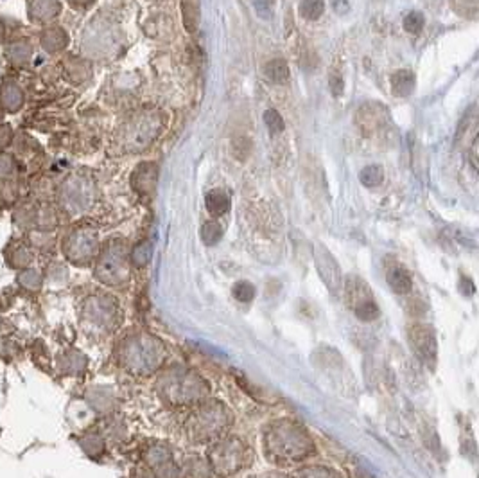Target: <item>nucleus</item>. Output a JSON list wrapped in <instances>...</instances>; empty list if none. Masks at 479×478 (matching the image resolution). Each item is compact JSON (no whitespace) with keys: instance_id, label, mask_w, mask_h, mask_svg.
I'll return each mask as SVG.
<instances>
[{"instance_id":"f257e3e1","label":"nucleus","mask_w":479,"mask_h":478,"mask_svg":"<svg viewBox=\"0 0 479 478\" xmlns=\"http://www.w3.org/2000/svg\"><path fill=\"white\" fill-rule=\"evenodd\" d=\"M96 248L97 236L88 229H78L63 241V252L72 263H87L93 256Z\"/></svg>"},{"instance_id":"f03ea898","label":"nucleus","mask_w":479,"mask_h":478,"mask_svg":"<svg viewBox=\"0 0 479 478\" xmlns=\"http://www.w3.org/2000/svg\"><path fill=\"white\" fill-rule=\"evenodd\" d=\"M97 277L105 283H117L126 272L124 248L119 243H110L97 263Z\"/></svg>"},{"instance_id":"7ed1b4c3","label":"nucleus","mask_w":479,"mask_h":478,"mask_svg":"<svg viewBox=\"0 0 479 478\" xmlns=\"http://www.w3.org/2000/svg\"><path fill=\"white\" fill-rule=\"evenodd\" d=\"M60 202L69 213H78L87 207L88 202V184L80 177H71L62 186Z\"/></svg>"},{"instance_id":"20e7f679","label":"nucleus","mask_w":479,"mask_h":478,"mask_svg":"<svg viewBox=\"0 0 479 478\" xmlns=\"http://www.w3.org/2000/svg\"><path fill=\"white\" fill-rule=\"evenodd\" d=\"M159 128L156 124H151V117L147 119H136L132 126L126 128V135H124V144L129 150H142L151 142V139L156 135Z\"/></svg>"},{"instance_id":"39448f33","label":"nucleus","mask_w":479,"mask_h":478,"mask_svg":"<svg viewBox=\"0 0 479 478\" xmlns=\"http://www.w3.org/2000/svg\"><path fill=\"white\" fill-rule=\"evenodd\" d=\"M26 103V94L22 87L13 80H6L0 85V107L8 114H17L22 110Z\"/></svg>"},{"instance_id":"423d86ee","label":"nucleus","mask_w":479,"mask_h":478,"mask_svg":"<svg viewBox=\"0 0 479 478\" xmlns=\"http://www.w3.org/2000/svg\"><path fill=\"white\" fill-rule=\"evenodd\" d=\"M60 13H62L60 0H29L27 4V17L33 22H51Z\"/></svg>"},{"instance_id":"0eeeda50","label":"nucleus","mask_w":479,"mask_h":478,"mask_svg":"<svg viewBox=\"0 0 479 478\" xmlns=\"http://www.w3.org/2000/svg\"><path fill=\"white\" fill-rule=\"evenodd\" d=\"M40 44L44 47L45 53L48 54H56L62 53L69 45V35L63 27L60 26H48L45 27L44 31L40 35Z\"/></svg>"},{"instance_id":"6e6552de","label":"nucleus","mask_w":479,"mask_h":478,"mask_svg":"<svg viewBox=\"0 0 479 478\" xmlns=\"http://www.w3.org/2000/svg\"><path fill=\"white\" fill-rule=\"evenodd\" d=\"M156 177H159L156 166L153 162H144L136 166L135 173L132 175V184L138 193H150L156 184Z\"/></svg>"},{"instance_id":"1a4fd4ad","label":"nucleus","mask_w":479,"mask_h":478,"mask_svg":"<svg viewBox=\"0 0 479 478\" xmlns=\"http://www.w3.org/2000/svg\"><path fill=\"white\" fill-rule=\"evenodd\" d=\"M33 259H35V254H33L31 247H27L24 243H15L6 250V261H8V265L11 268H17V270L29 268Z\"/></svg>"},{"instance_id":"9d476101","label":"nucleus","mask_w":479,"mask_h":478,"mask_svg":"<svg viewBox=\"0 0 479 478\" xmlns=\"http://www.w3.org/2000/svg\"><path fill=\"white\" fill-rule=\"evenodd\" d=\"M411 340H413L415 347L424 358L427 360H435L436 355V342L433 333L426 328H415L411 331Z\"/></svg>"},{"instance_id":"9b49d317","label":"nucleus","mask_w":479,"mask_h":478,"mask_svg":"<svg viewBox=\"0 0 479 478\" xmlns=\"http://www.w3.org/2000/svg\"><path fill=\"white\" fill-rule=\"evenodd\" d=\"M415 74L408 69H402V71H397L395 74L392 76V92L399 98H408L411 96L415 90Z\"/></svg>"},{"instance_id":"f8f14e48","label":"nucleus","mask_w":479,"mask_h":478,"mask_svg":"<svg viewBox=\"0 0 479 478\" xmlns=\"http://www.w3.org/2000/svg\"><path fill=\"white\" fill-rule=\"evenodd\" d=\"M388 284L395 293H408L411 290V275L404 266H392L386 274Z\"/></svg>"},{"instance_id":"ddd939ff","label":"nucleus","mask_w":479,"mask_h":478,"mask_svg":"<svg viewBox=\"0 0 479 478\" xmlns=\"http://www.w3.org/2000/svg\"><path fill=\"white\" fill-rule=\"evenodd\" d=\"M205 205H207L208 213L214 214V216H221L230 209V198L224 191L214 189L205 196Z\"/></svg>"},{"instance_id":"4468645a","label":"nucleus","mask_w":479,"mask_h":478,"mask_svg":"<svg viewBox=\"0 0 479 478\" xmlns=\"http://www.w3.org/2000/svg\"><path fill=\"white\" fill-rule=\"evenodd\" d=\"M8 56L15 65H26L33 56V45L27 40H18L8 47Z\"/></svg>"},{"instance_id":"2eb2a0df","label":"nucleus","mask_w":479,"mask_h":478,"mask_svg":"<svg viewBox=\"0 0 479 478\" xmlns=\"http://www.w3.org/2000/svg\"><path fill=\"white\" fill-rule=\"evenodd\" d=\"M264 72H266V76H268L273 83L284 85L289 81V69H287L284 60H271L268 65L264 67Z\"/></svg>"},{"instance_id":"dca6fc26","label":"nucleus","mask_w":479,"mask_h":478,"mask_svg":"<svg viewBox=\"0 0 479 478\" xmlns=\"http://www.w3.org/2000/svg\"><path fill=\"white\" fill-rule=\"evenodd\" d=\"M359 180L366 187H377L383 184L384 171L381 166H366L359 175Z\"/></svg>"},{"instance_id":"f3484780","label":"nucleus","mask_w":479,"mask_h":478,"mask_svg":"<svg viewBox=\"0 0 479 478\" xmlns=\"http://www.w3.org/2000/svg\"><path fill=\"white\" fill-rule=\"evenodd\" d=\"M325 9V0H302L300 4V13L307 20H318L323 15Z\"/></svg>"},{"instance_id":"a211bd4d","label":"nucleus","mask_w":479,"mask_h":478,"mask_svg":"<svg viewBox=\"0 0 479 478\" xmlns=\"http://www.w3.org/2000/svg\"><path fill=\"white\" fill-rule=\"evenodd\" d=\"M18 284H20L24 290L35 292V290L40 288L42 275L38 274L35 268H26V270H22L20 275H18Z\"/></svg>"},{"instance_id":"6ab92c4d","label":"nucleus","mask_w":479,"mask_h":478,"mask_svg":"<svg viewBox=\"0 0 479 478\" xmlns=\"http://www.w3.org/2000/svg\"><path fill=\"white\" fill-rule=\"evenodd\" d=\"M264 124H266V128L269 130V133H271V135L282 133L284 132V128H286V123H284V119H282V116L278 114L277 110L264 112Z\"/></svg>"},{"instance_id":"aec40b11","label":"nucleus","mask_w":479,"mask_h":478,"mask_svg":"<svg viewBox=\"0 0 479 478\" xmlns=\"http://www.w3.org/2000/svg\"><path fill=\"white\" fill-rule=\"evenodd\" d=\"M356 315L365 322H372L379 317V308L372 299H368V301H363L356 306Z\"/></svg>"},{"instance_id":"412c9836","label":"nucleus","mask_w":479,"mask_h":478,"mask_svg":"<svg viewBox=\"0 0 479 478\" xmlns=\"http://www.w3.org/2000/svg\"><path fill=\"white\" fill-rule=\"evenodd\" d=\"M221 236H223V231H221L219 223L208 222V223H205V225H203L201 238L207 245H216L217 241L221 239Z\"/></svg>"},{"instance_id":"4be33fe9","label":"nucleus","mask_w":479,"mask_h":478,"mask_svg":"<svg viewBox=\"0 0 479 478\" xmlns=\"http://www.w3.org/2000/svg\"><path fill=\"white\" fill-rule=\"evenodd\" d=\"M233 297L241 302H250L251 299L255 297V288L253 284L246 283V281H241L233 286Z\"/></svg>"},{"instance_id":"5701e85b","label":"nucleus","mask_w":479,"mask_h":478,"mask_svg":"<svg viewBox=\"0 0 479 478\" xmlns=\"http://www.w3.org/2000/svg\"><path fill=\"white\" fill-rule=\"evenodd\" d=\"M17 171V162L8 153H0V180H8Z\"/></svg>"},{"instance_id":"b1692460","label":"nucleus","mask_w":479,"mask_h":478,"mask_svg":"<svg viewBox=\"0 0 479 478\" xmlns=\"http://www.w3.org/2000/svg\"><path fill=\"white\" fill-rule=\"evenodd\" d=\"M422 27H424L422 13L411 11V13L404 18V29L408 33H411V35H417V33L422 31Z\"/></svg>"},{"instance_id":"393cba45","label":"nucleus","mask_w":479,"mask_h":478,"mask_svg":"<svg viewBox=\"0 0 479 478\" xmlns=\"http://www.w3.org/2000/svg\"><path fill=\"white\" fill-rule=\"evenodd\" d=\"M13 128L9 126V124H0V153L6 150V148L11 146V142H13Z\"/></svg>"},{"instance_id":"a878e982","label":"nucleus","mask_w":479,"mask_h":478,"mask_svg":"<svg viewBox=\"0 0 479 478\" xmlns=\"http://www.w3.org/2000/svg\"><path fill=\"white\" fill-rule=\"evenodd\" d=\"M330 89H332L334 96H341V92H343V80L339 76H332L330 78Z\"/></svg>"},{"instance_id":"bb28decb","label":"nucleus","mask_w":479,"mask_h":478,"mask_svg":"<svg viewBox=\"0 0 479 478\" xmlns=\"http://www.w3.org/2000/svg\"><path fill=\"white\" fill-rule=\"evenodd\" d=\"M69 4L72 6V8H78V9H84V8H90V6L96 2V0H66Z\"/></svg>"},{"instance_id":"cd10ccee","label":"nucleus","mask_w":479,"mask_h":478,"mask_svg":"<svg viewBox=\"0 0 479 478\" xmlns=\"http://www.w3.org/2000/svg\"><path fill=\"white\" fill-rule=\"evenodd\" d=\"M6 38V29H4V24L0 22V42H4Z\"/></svg>"},{"instance_id":"c85d7f7f","label":"nucleus","mask_w":479,"mask_h":478,"mask_svg":"<svg viewBox=\"0 0 479 478\" xmlns=\"http://www.w3.org/2000/svg\"><path fill=\"white\" fill-rule=\"evenodd\" d=\"M4 116H6V112H4V108L0 107V124H2V121H4Z\"/></svg>"}]
</instances>
